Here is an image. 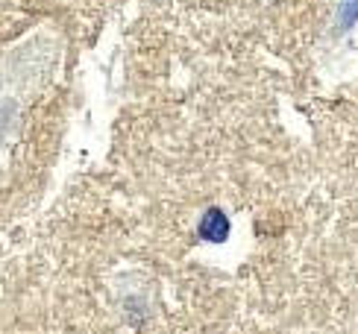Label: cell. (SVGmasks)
Here are the masks:
<instances>
[{
    "label": "cell",
    "instance_id": "cell-1",
    "mask_svg": "<svg viewBox=\"0 0 358 334\" xmlns=\"http://www.w3.org/2000/svg\"><path fill=\"white\" fill-rule=\"evenodd\" d=\"M200 232H203V238H208V240H223L229 235V220L220 215L217 208H212L206 215V220L200 223Z\"/></svg>",
    "mask_w": 358,
    "mask_h": 334
},
{
    "label": "cell",
    "instance_id": "cell-2",
    "mask_svg": "<svg viewBox=\"0 0 358 334\" xmlns=\"http://www.w3.org/2000/svg\"><path fill=\"white\" fill-rule=\"evenodd\" d=\"M358 24V0H344L338 12V33H347Z\"/></svg>",
    "mask_w": 358,
    "mask_h": 334
}]
</instances>
